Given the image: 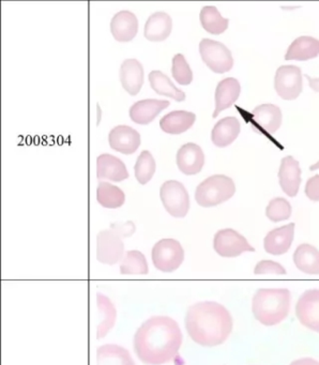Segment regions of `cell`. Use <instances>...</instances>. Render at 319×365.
Returning a JSON list of instances; mask_svg holds the SVG:
<instances>
[{
	"instance_id": "f35d334b",
	"label": "cell",
	"mask_w": 319,
	"mask_h": 365,
	"mask_svg": "<svg viewBox=\"0 0 319 365\" xmlns=\"http://www.w3.org/2000/svg\"><path fill=\"white\" fill-rule=\"evenodd\" d=\"M305 78H308L310 88L316 93H319V78H312L308 76H305Z\"/></svg>"
},
{
	"instance_id": "836d02e7",
	"label": "cell",
	"mask_w": 319,
	"mask_h": 365,
	"mask_svg": "<svg viewBox=\"0 0 319 365\" xmlns=\"http://www.w3.org/2000/svg\"><path fill=\"white\" fill-rule=\"evenodd\" d=\"M265 215L272 222L288 220L291 215V206L285 198L276 197L269 202L265 209Z\"/></svg>"
},
{
	"instance_id": "9c48e42d",
	"label": "cell",
	"mask_w": 319,
	"mask_h": 365,
	"mask_svg": "<svg viewBox=\"0 0 319 365\" xmlns=\"http://www.w3.org/2000/svg\"><path fill=\"white\" fill-rule=\"evenodd\" d=\"M213 249L218 255L227 258L237 257L245 252H255L248 240L231 228L218 230L214 235Z\"/></svg>"
},
{
	"instance_id": "2e32d148",
	"label": "cell",
	"mask_w": 319,
	"mask_h": 365,
	"mask_svg": "<svg viewBox=\"0 0 319 365\" xmlns=\"http://www.w3.org/2000/svg\"><path fill=\"white\" fill-rule=\"evenodd\" d=\"M96 174L98 180H109L120 182L128 178L126 164L117 157L104 153L96 160Z\"/></svg>"
},
{
	"instance_id": "4dcf8cb0",
	"label": "cell",
	"mask_w": 319,
	"mask_h": 365,
	"mask_svg": "<svg viewBox=\"0 0 319 365\" xmlns=\"http://www.w3.org/2000/svg\"><path fill=\"white\" fill-rule=\"evenodd\" d=\"M149 273L147 259L141 252L137 250L128 251L120 262V274L146 275Z\"/></svg>"
},
{
	"instance_id": "52a82bcc",
	"label": "cell",
	"mask_w": 319,
	"mask_h": 365,
	"mask_svg": "<svg viewBox=\"0 0 319 365\" xmlns=\"http://www.w3.org/2000/svg\"><path fill=\"white\" fill-rule=\"evenodd\" d=\"M160 197L165 210L173 217H184L190 209V197L184 185L179 181L168 180L163 183Z\"/></svg>"
},
{
	"instance_id": "7a4b0ae2",
	"label": "cell",
	"mask_w": 319,
	"mask_h": 365,
	"mask_svg": "<svg viewBox=\"0 0 319 365\" xmlns=\"http://www.w3.org/2000/svg\"><path fill=\"white\" fill-rule=\"evenodd\" d=\"M233 327L228 309L214 301L195 303L186 312V332L192 341L203 347L222 345L231 335Z\"/></svg>"
},
{
	"instance_id": "ffe728a7",
	"label": "cell",
	"mask_w": 319,
	"mask_h": 365,
	"mask_svg": "<svg viewBox=\"0 0 319 365\" xmlns=\"http://www.w3.org/2000/svg\"><path fill=\"white\" fill-rule=\"evenodd\" d=\"M120 82L128 95H138L143 84L141 63L136 59H126L120 68Z\"/></svg>"
},
{
	"instance_id": "277c9868",
	"label": "cell",
	"mask_w": 319,
	"mask_h": 365,
	"mask_svg": "<svg viewBox=\"0 0 319 365\" xmlns=\"http://www.w3.org/2000/svg\"><path fill=\"white\" fill-rule=\"evenodd\" d=\"M235 192L236 185L233 179L225 175H214L197 187L195 200L199 206L210 208L231 200Z\"/></svg>"
},
{
	"instance_id": "4fadbf2b",
	"label": "cell",
	"mask_w": 319,
	"mask_h": 365,
	"mask_svg": "<svg viewBox=\"0 0 319 365\" xmlns=\"http://www.w3.org/2000/svg\"><path fill=\"white\" fill-rule=\"evenodd\" d=\"M278 180L283 192L289 197H295L301 185V168L299 162L290 155L282 159L278 170Z\"/></svg>"
},
{
	"instance_id": "7c38bea8",
	"label": "cell",
	"mask_w": 319,
	"mask_h": 365,
	"mask_svg": "<svg viewBox=\"0 0 319 365\" xmlns=\"http://www.w3.org/2000/svg\"><path fill=\"white\" fill-rule=\"evenodd\" d=\"M109 146L122 155H132L141 145V135L128 125L113 128L108 135Z\"/></svg>"
},
{
	"instance_id": "5bb4252c",
	"label": "cell",
	"mask_w": 319,
	"mask_h": 365,
	"mask_svg": "<svg viewBox=\"0 0 319 365\" xmlns=\"http://www.w3.org/2000/svg\"><path fill=\"white\" fill-rule=\"evenodd\" d=\"M178 168L184 175H196L203 170L205 164V155L203 149L194 143H188L183 145L178 150L177 158Z\"/></svg>"
},
{
	"instance_id": "83f0119b",
	"label": "cell",
	"mask_w": 319,
	"mask_h": 365,
	"mask_svg": "<svg viewBox=\"0 0 319 365\" xmlns=\"http://www.w3.org/2000/svg\"><path fill=\"white\" fill-rule=\"evenodd\" d=\"M96 303H98L96 305H98V312L102 316V319L96 326V339H101L115 326L117 311L111 299L100 292L96 294Z\"/></svg>"
},
{
	"instance_id": "7402d4cb",
	"label": "cell",
	"mask_w": 319,
	"mask_h": 365,
	"mask_svg": "<svg viewBox=\"0 0 319 365\" xmlns=\"http://www.w3.org/2000/svg\"><path fill=\"white\" fill-rule=\"evenodd\" d=\"M173 29V21L165 12H156L152 14L145 25L143 35L151 42H162L169 37Z\"/></svg>"
},
{
	"instance_id": "4316f807",
	"label": "cell",
	"mask_w": 319,
	"mask_h": 365,
	"mask_svg": "<svg viewBox=\"0 0 319 365\" xmlns=\"http://www.w3.org/2000/svg\"><path fill=\"white\" fill-rule=\"evenodd\" d=\"M295 267L306 274H319V251L308 243L300 245L293 253Z\"/></svg>"
},
{
	"instance_id": "6da1fadb",
	"label": "cell",
	"mask_w": 319,
	"mask_h": 365,
	"mask_svg": "<svg viewBox=\"0 0 319 365\" xmlns=\"http://www.w3.org/2000/svg\"><path fill=\"white\" fill-rule=\"evenodd\" d=\"M183 335L179 324L168 316H152L137 329L134 351L146 365H163L173 361L181 348Z\"/></svg>"
},
{
	"instance_id": "9a60e30c",
	"label": "cell",
	"mask_w": 319,
	"mask_h": 365,
	"mask_svg": "<svg viewBox=\"0 0 319 365\" xmlns=\"http://www.w3.org/2000/svg\"><path fill=\"white\" fill-rule=\"evenodd\" d=\"M295 237V223L275 228L268 232L263 240V247L271 255H283L290 249Z\"/></svg>"
},
{
	"instance_id": "603a6c76",
	"label": "cell",
	"mask_w": 319,
	"mask_h": 365,
	"mask_svg": "<svg viewBox=\"0 0 319 365\" xmlns=\"http://www.w3.org/2000/svg\"><path fill=\"white\" fill-rule=\"evenodd\" d=\"M239 120L235 117H225L213 127L211 140L218 148H224L235 142L240 133Z\"/></svg>"
},
{
	"instance_id": "d6a6232c",
	"label": "cell",
	"mask_w": 319,
	"mask_h": 365,
	"mask_svg": "<svg viewBox=\"0 0 319 365\" xmlns=\"http://www.w3.org/2000/svg\"><path fill=\"white\" fill-rule=\"evenodd\" d=\"M156 161L149 151H141L135 164V177L141 185H146L151 180L156 173Z\"/></svg>"
},
{
	"instance_id": "f1b7e54d",
	"label": "cell",
	"mask_w": 319,
	"mask_h": 365,
	"mask_svg": "<svg viewBox=\"0 0 319 365\" xmlns=\"http://www.w3.org/2000/svg\"><path fill=\"white\" fill-rule=\"evenodd\" d=\"M149 82L151 88L156 91L158 95L165 96V97L171 98L178 102H182L186 100V93L180 91L169 80L168 76H165L161 71H152L149 74Z\"/></svg>"
},
{
	"instance_id": "ba28073f",
	"label": "cell",
	"mask_w": 319,
	"mask_h": 365,
	"mask_svg": "<svg viewBox=\"0 0 319 365\" xmlns=\"http://www.w3.org/2000/svg\"><path fill=\"white\" fill-rule=\"evenodd\" d=\"M199 53L203 63L216 73L222 74L233 69V55L231 51L220 42L210 39L201 40L199 43Z\"/></svg>"
},
{
	"instance_id": "e575fe53",
	"label": "cell",
	"mask_w": 319,
	"mask_h": 365,
	"mask_svg": "<svg viewBox=\"0 0 319 365\" xmlns=\"http://www.w3.org/2000/svg\"><path fill=\"white\" fill-rule=\"evenodd\" d=\"M171 74L179 85H190L193 81V72L183 55L177 54L173 58Z\"/></svg>"
},
{
	"instance_id": "cb8c5ba5",
	"label": "cell",
	"mask_w": 319,
	"mask_h": 365,
	"mask_svg": "<svg viewBox=\"0 0 319 365\" xmlns=\"http://www.w3.org/2000/svg\"><path fill=\"white\" fill-rule=\"evenodd\" d=\"M319 56V40L315 38H297L287 50L285 61H306Z\"/></svg>"
},
{
	"instance_id": "484cf974",
	"label": "cell",
	"mask_w": 319,
	"mask_h": 365,
	"mask_svg": "<svg viewBox=\"0 0 319 365\" xmlns=\"http://www.w3.org/2000/svg\"><path fill=\"white\" fill-rule=\"evenodd\" d=\"M196 120V115L186 110H176L165 115L160 120V128L165 133L177 134L188 131Z\"/></svg>"
},
{
	"instance_id": "1f68e13d",
	"label": "cell",
	"mask_w": 319,
	"mask_h": 365,
	"mask_svg": "<svg viewBox=\"0 0 319 365\" xmlns=\"http://www.w3.org/2000/svg\"><path fill=\"white\" fill-rule=\"evenodd\" d=\"M199 18L203 29L211 35H221L228 29L229 21L222 18L218 10L212 6L203 7Z\"/></svg>"
},
{
	"instance_id": "d4e9b609",
	"label": "cell",
	"mask_w": 319,
	"mask_h": 365,
	"mask_svg": "<svg viewBox=\"0 0 319 365\" xmlns=\"http://www.w3.org/2000/svg\"><path fill=\"white\" fill-rule=\"evenodd\" d=\"M96 365H135L130 351L116 344H105L96 350Z\"/></svg>"
},
{
	"instance_id": "8d00e7d4",
	"label": "cell",
	"mask_w": 319,
	"mask_h": 365,
	"mask_svg": "<svg viewBox=\"0 0 319 365\" xmlns=\"http://www.w3.org/2000/svg\"><path fill=\"white\" fill-rule=\"evenodd\" d=\"M305 194L310 200L319 202V175L308 179L305 185Z\"/></svg>"
},
{
	"instance_id": "e0dca14e",
	"label": "cell",
	"mask_w": 319,
	"mask_h": 365,
	"mask_svg": "<svg viewBox=\"0 0 319 365\" xmlns=\"http://www.w3.org/2000/svg\"><path fill=\"white\" fill-rule=\"evenodd\" d=\"M111 31L118 42H130L138 31V21L132 12L124 10L113 16L111 22Z\"/></svg>"
},
{
	"instance_id": "30bf717a",
	"label": "cell",
	"mask_w": 319,
	"mask_h": 365,
	"mask_svg": "<svg viewBox=\"0 0 319 365\" xmlns=\"http://www.w3.org/2000/svg\"><path fill=\"white\" fill-rule=\"evenodd\" d=\"M302 72L297 66H282L274 78V89L282 99L291 101L302 93Z\"/></svg>"
},
{
	"instance_id": "8fae6325",
	"label": "cell",
	"mask_w": 319,
	"mask_h": 365,
	"mask_svg": "<svg viewBox=\"0 0 319 365\" xmlns=\"http://www.w3.org/2000/svg\"><path fill=\"white\" fill-rule=\"evenodd\" d=\"M295 315L300 324L319 332V289L306 290L295 305Z\"/></svg>"
},
{
	"instance_id": "44dd1931",
	"label": "cell",
	"mask_w": 319,
	"mask_h": 365,
	"mask_svg": "<svg viewBox=\"0 0 319 365\" xmlns=\"http://www.w3.org/2000/svg\"><path fill=\"white\" fill-rule=\"evenodd\" d=\"M241 93L240 83L236 78H228L221 81L216 86V110L212 117L216 118L222 110L233 106Z\"/></svg>"
},
{
	"instance_id": "ac0fdd59",
	"label": "cell",
	"mask_w": 319,
	"mask_h": 365,
	"mask_svg": "<svg viewBox=\"0 0 319 365\" xmlns=\"http://www.w3.org/2000/svg\"><path fill=\"white\" fill-rule=\"evenodd\" d=\"M252 121L265 133L274 134L282 125V112L273 104H261L253 110Z\"/></svg>"
},
{
	"instance_id": "3957f363",
	"label": "cell",
	"mask_w": 319,
	"mask_h": 365,
	"mask_svg": "<svg viewBox=\"0 0 319 365\" xmlns=\"http://www.w3.org/2000/svg\"><path fill=\"white\" fill-rule=\"evenodd\" d=\"M290 302L291 294L287 288L258 289L253 297V315L265 326H275L286 319Z\"/></svg>"
},
{
	"instance_id": "8992f818",
	"label": "cell",
	"mask_w": 319,
	"mask_h": 365,
	"mask_svg": "<svg viewBox=\"0 0 319 365\" xmlns=\"http://www.w3.org/2000/svg\"><path fill=\"white\" fill-rule=\"evenodd\" d=\"M124 245L121 232L115 228L101 230L96 236V259L103 264L113 266L123 258Z\"/></svg>"
},
{
	"instance_id": "74e56055",
	"label": "cell",
	"mask_w": 319,
	"mask_h": 365,
	"mask_svg": "<svg viewBox=\"0 0 319 365\" xmlns=\"http://www.w3.org/2000/svg\"><path fill=\"white\" fill-rule=\"evenodd\" d=\"M289 365H319V362L312 358H302L299 359V360L293 361Z\"/></svg>"
},
{
	"instance_id": "f546056e",
	"label": "cell",
	"mask_w": 319,
	"mask_h": 365,
	"mask_svg": "<svg viewBox=\"0 0 319 365\" xmlns=\"http://www.w3.org/2000/svg\"><path fill=\"white\" fill-rule=\"evenodd\" d=\"M96 200L104 208L117 209L124 204L126 195L116 185L101 181L96 190Z\"/></svg>"
},
{
	"instance_id": "ab89813d",
	"label": "cell",
	"mask_w": 319,
	"mask_h": 365,
	"mask_svg": "<svg viewBox=\"0 0 319 365\" xmlns=\"http://www.w3.org/2000/svg\"><path fill=\"white\" fill-rule=\"evenodd\" d=\"M310 170H319V161L317 162V163H315L314 165L310 166Z\"/></svg>"
},
{
	"instance_id": "d590c367",
	"label": "cell",
	"mask_w": 319,
	"mask_h": 365,
	"mask_svg": "<svg viewBox=\"0 0 319 365\" xmlns=\"http://www.w3.org/2000/svg\"><path fill=\"white\" fill-rule=\"evenodd\" d=\"M254 273L258 274H286V269L278 264V262H272V260H261L256 264L254 269Z\"/></svg>"
},
{
	"instance_id": "d6986e66",
	"label": "cell",
	"mask_w": 319,
	"mask_h": 365,
	"mask_svg": "<svg viewBox=\"0 0 319 365\" xmlns=\"http://www.w3.org/2000/svg\"><path fill=\"white\" fill-rule=\"evenodd\" d=\"M169 102L165 100H141L133 104L130 108V117L137 125H148L165 108H168Z\"/></svg>"
},
{
	"instance_id": "5b68a950",
	"label": "cell",
	"mask_w": 319,
	"mask_h": 365,
	"mask_svg": "<svg viewBox=\"0 0 319 365\" xmlns=\"http://www.w3.org/2000/svg\"><path fill=\"white\" fill-rule=\"evenodd\" d=\"M152 262L156 270L171 273L177 270L184 260V250L175 239H162L152 247Z\"/></svg>"
}]
</instances>
